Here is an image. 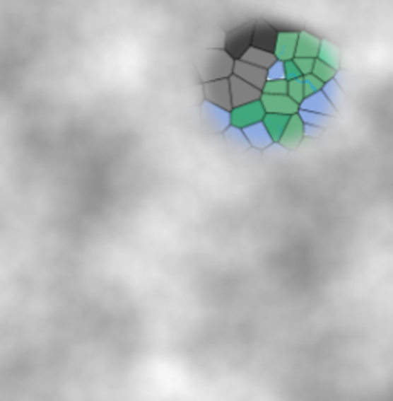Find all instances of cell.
Returning a JSON list of instances; mask_svg holds the SVG:
<instances>
[{
    "instance_id": "cell-1",
    "label": "cell",
    "mask_w": 393,
    "mask_h": 401,
    "mask_svg": "<svg viewBox=\"0 0 393 401\" xmlns=\"http://www.w3.org/2000/svg\"><path fill=\"white\" fill-rule=\"evenodd\" d=\"M234 64L235 60L225 50L204 51L199 60V71L203 82L229 79L234 73Z\"/></svg>"
},
{
    "instance_id": "cell-2",
    "label": "cell",
    "mask_w": 393,
    "mask_h": 401,
    "mask_svg": "<svg viewBox=\"0 0 393 401\" xmlns=\"http://www.w3.org/2000/svg\"><path fill=\"white\" fill-rule=\"evenodd\" d=\"M254 25L255 22H247L237 26L232 30L225 43V51L234 60H241L247 52V50L252 47V34H254Z\"/></svg>"
},
{
    "instance_id": "cell-3",
    "label": "cell",
    "mask_w": 393,
    "mask_h": 401,
    "mask_svg": "<svg viewBox=\"0 0 393 401\" xmlns=\"http://www.w3.org/2000/svg\"><path fill=\"white\" fill-rule=\"evenodd\" d=\"M229 85H230V99H232V108H240L249 103L258 102L262 99L263 91L252 85H249L245 80L238 79L237 76L232 74L229 77Z\"/></svg>"
},
{
    "instance_id": "cell-4",
    "label": "cell",
    "mask_w": 393,
    "mask_h": 401,
    "mask_svg": "<svg viewBox=\"0 0 393 401\" xmlns=\"http://www.w3.org/2000/svg\"><path fill=\"white\" fill-rule=\"evenodd\" d=\"M203 93L206 100L213 103L218 108L232 112V99H230V85L229 79H220V80H211V82H204Z\"/></svg>"
},
{
    "instance_id": "cell-5",
    "label": "cell",
    "mask_w": 393,
    "mask_h": 401,
    "mask_svg": "<svg viewBox=\"0 0 393 401\" xmlns=\"http://www.w3.org/2000/svg\"><path fill=\"white\" fill-rule=\"evenodd\" d=\"M278 30L276 26L264 22V21H258L254 25V34H252V47L263 50L267 52H275L276 48V42H278Z\"/></svg>"
},
{
    "instance_id": "cell-6",
    "label": "cell",
    "mask_w": 393,
    "mask_h": 401,
    "mask_svg": "<svg viewBox=\"0 0 393 401\" xmlns=\"http://www.w3.org/2000/svg\"><path fill=\"white\" fill-rule=\"evenodd\" d=\"M260 100L266 114L292 115L298 111V103L292 100L288 94H264Z\"/></svg>"
},
{
    "instance_id": "cell-7",
    "label": "cell",
    "mask_w": 393,
    "mask_h": 401,
    "mask_svg": "<svg viewBox=\"0 0 393 401\" xmlns=\"http://www.w3.org/2000/svg\"><path fill=\"white\" fill-rule=\"evenodd\" d=\"M234 76L245 80L249 85H252L258 89H262L267 83V69L247 64L245 60H235L234 64Z\"/></svg>"
},
{
    "instance_id": "cell-8",
    "label": "cell",
    "mask_w": 393,
    "mask_h": 401,
    "mask_svg": "<svg viewBox=\"0 0 393 401\" xmlns=\"http://www.w3.org/2000/svg\"><path fill=\"white\" fill-rule=\"evenodd\" d=\"M262 119H264V108L260 100L232 110V123L235 127H247Z\"/></svg>"
},
{
    "instance_id": "cell-9",
    "label": "cell",
    "mask_w": 393,
    "mask_h": 401,
    "mask_svg": "<svg viewBox=\"0 0 393 401\" xmlns=\"http://www.w3.org/2000/svg\"><path fill=\"white\" fill-rule=\"evenodd\" d=\"M303 139V122L297 114H292L288 122V127H286L283 136L280 139V144L284 141L283 145L286 146H295L300 144V140Z\"/></svg>"
},
{
    "instance_id": "cell-10",
    "label": "cell",
    "mask_w": 393,
    "mask_h": 401,
    "mask_svg": "<svg viewBox=\"0 0 393 401\" xmlns=\"http://www.w3.org/2000/svg\"><path fill=\"white\" fill-rule=\"evenodd\" d=\"M241 60H245V62H247V64L255 65V66L269 69V68H272L275 65L276 57H275L274 52H267V51L251 47V48L247 50V52H246V54L243 56V59H241Z\"/></svg>"
},
{
    "instance_id": "cell-11",
    "label": "cell",
    "mask_w": 393,
    "mask_h": 401,
    "mask_svg": "<svg viewBox=\"0 0 393 401\" xmlns=\"http://www.w3.org/2000/svg\"><path fill=\"white\" fill-rule=\"evenodd\" d=\"M295 52H297V54L301 57L314 59V56L318 52V40L315 37H312V35L303 34L298 40L297 51Z\"/></svg>"
},
{
    "instance_id": "cell-12",
    "label": "cell",
    "mask_w": 393,
    "mask_h": 401,
    "mask_svg": "<svg viewBox=\"0 0 393 401\" xmlns=\"http://www.w3.org/2000/svg\"><path fill=\"white\" fill-rule=\"evenodd\" d=\"M288 95L292 100L300 103L305 97V83L301 79H293L292 82H288Z\"/></svg>"
},
{
    "instance_id": "cell-13",
    "label": "cell",
    "mask_w": 393,
    "mask_h": 401,
    "mask_svg": "<svg viewBox=\"0 0 393 401\" xmlns=\"http://www.w3.org/2000/svg\"><path fill=\"white\" fill-rule=\"evenodd\" d=\"M263 91L264 94H288V82L286 80H278V82L266 83Z\"/></svg>"
},
{
    "instance_id": "cell-14",
    "label": "cell",
    "mask_w": 393,
    "mask_h": 401,
    "mask_svg": "<svg viewBox=\"0 0 393 401\" xmlns=\"http://www.w3.org/2000/svg\"><path fill=\"white\" fill-rule=\"evenodd\" d=\"M312 74H314L317 79L327 80V79H330V77L334 76V69H330L321 60H315V65H314V71H312Z\"/></svg>"
}]
</instances>
